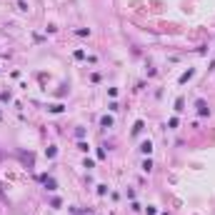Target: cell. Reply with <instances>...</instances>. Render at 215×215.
<instances>
[{
    "label": "cell",
    "instance_id": "cell-1",
    "mask_svg": "<svg viewBox=\"0 0 215 215\" xmlns=\"http://www.w3.org/2000/svg\"><path fill=\"white\" fill-rule=\"evenodd\" d=\"M195 105H198V113H200V115H208V113H210V110H208V105H205V100H198Z\"/></svg>",
    "mask_w": 215,
    "mask_h": 215
},
{
    "label": "cell",
    "instance_id": "cell-2",
    "mask_svg": "<svg viewBox=\"0 0 215 215\" xmlns=\"http://www.w3.org/2000/svg\"><path fill=\"white\" fill-rule=\"evenodd\" d=\"M100 125H103V128H113V118L110 115H103V118H100Z\"/></svg>",
    "mask_w": 215,
    "mask_h": 215
},
{
    "label": "cell",
    "instance_id": "cell-3",
    "mask_svg": "<svg viewBox=\"0 0 215 215\" xmlns=\"http://www.w3.org/2000/svg\"><path fill=\"white\" fill-rule=\"evenodd\" d=\"M140 150H143L145 155H150V150H153V143H150V140H145V143L140 145Z\"/></svg>",
    "mask_w": 215,
    "mask_h": 215
},
{
    "label": "cell",
    "instance_id": "cell-4",
    "mask_svg": "<svg viewBox=\"0 0 215 215\" xmlns=\"http://www.w3.org/2000/svg\"><path fill=\"white\" fill-rule=\"evenodd\" d=\"M193 75H195V70H188V73H183V75H180V83H188Z\"/></svg>",
    "mask_w": 215,
    "mask_h": 215
},
{
    "label": "cell",
    "instance_id": "cell-5",
    "mask_svg": "<svg viewBox=\"0 0 215 215\" xmlns=\"http://www.w3.org/2000/svg\"><path fill=\"white\" fill-rule=\"evenodd\" d=\"M143 170L150 173V170H153V163H150V160H143Z\"/></svg>",
    "mask_w": 215,
    "mask_h": 215
},
{
    "label": "cell",
    "instance_id": "cell-6",
    "mask_svg": "<svg viewBox=\"0 0 215 215\" xmlns=\"http://www.w3.org/2000/svg\"><path fill=\"white\" fill-rule=\"evenodd\" d=\"M183 105H185V100H183V98H178V100H175V110L180 113V110H183Z\"/></svg>",
    "mask_w": 215,
    "mask_h": 215
},
{
    "label": "cell",
    "instance_id": "cell-7",
    "mask_svg": "<svg viewBox=\"0 0 215 215\" xmlns=\"http://www.w3.org/2000/svg\"><path fill=\"white\" fill-rule=\"evenodd\" d=\"M45 185H48V190H55V180H50V178H45Z\"/></svg>",
    "mask_w": 215,
    "mask_h": 215
},
{
    "label": "cell",
    "instance_id": "cell-8",
    "mask_svg": "<svg viewBox=\"0 0 215 215\" xmlns=\"http://www.w3.org/2000/svg\"><path fill=\"white\" fill-rule=\"evenodd\" d=\"M50 113H63V105L58 103V105H50Z\"/></svg>",
    "mask_w": 215,
    "mask_h": 215
}]
</instances>
